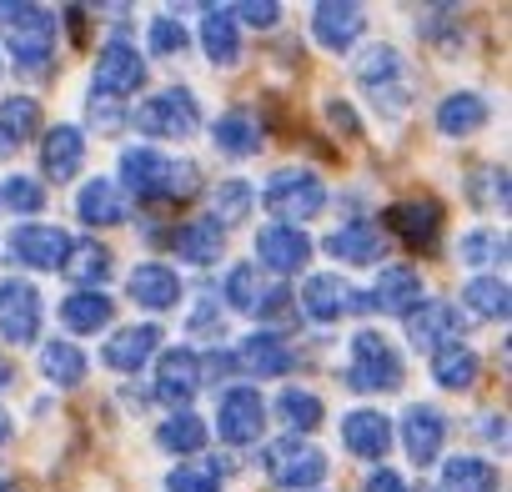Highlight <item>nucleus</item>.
<instances>
[{
  "instance_id": "1",
  "label": "nucleus",
  "mask_w": 512,
  "mask_h": 492,
  "mask_svg": "<svg viewBox=\"0 0 512 492\" xmlns=\"http://www.w3.org/2000/svg\"><path fill=\"white\" fill-rule=\"evenodd\" d=\"M121 186L136 201H161V196L176 201V196H191L186 186H196V166L191 161L176 166L156 146H131V151H121Z\"/></svg>"
},
{
  "instance_id": "2",
  "label": "nucleus",
  "mask_w": 512,
  "mask_h": 492,
  "mask_svg": "<svg viewBox=\"0 0 512 492\" xmlns=\"http://www.w3.org/2000/svg\"><path fill=\"white\" fill-rule=\"evenodd\" d=\"M352 76H357V86L377 101V111H387V116H402V111H407L412 81H407V61H402L397 46H387V41L367 46V51L357 56Z\"/></svg>"
},
{
  "instance_id": "3",
  "label": "nucleus",
  "mask_w": 512,
  "mask_h": 492,
  "mask_svg": "<svg viewBox=\"0 0 512 492\" xmlns=\"http://www.w3.org/2000/svg\"><path fill=\"white\" fill-rule=\"evenodd\" d=\"M262 201H267V211L282 216V226H302L327 206V186L307 166H277L262 186Z\"/></svg>"
},
{
  "instance_id": "4",
  "label": "nucleus",
  "mask_w": 512,
  "mask_h": 492,
  "mask_svg": "<svg viewBox=\"0 0 512 492\" xmlns=\"http://www.w3.org/2000/svg\"><path fill=\"white\" fill-rule=\"evenodd\" d=\"M6 51H11L16 71L41 76L56 56V16L46 6H16L6 21Z\"/></svg>"
},
{
  "instance_id": "5",
  "label": "nucleus",
  "mask_w": 512,
  "mask_h": 492,
  "mask_svg": "<svg viewBox=\"0 0 512 492\" xmlns=\"http://www.w3.org/2000/svg\"><path fill=\"white\" fill-rule=\"evenodd\" d=\"M126 121H136V131L156 136V141H186L196 126H201V106L186 86H166L156 96H146Z\"/></svg>"
},
{
  "instance_id": "6",
  "label": "nucleus",
  "mask_w": 512,
  "mask_h": 492,
  "mask_svg": "<svg viewBox=\"0 0 512 492\" xmlns=\"http://www.w3.org/2000/svg\"><path fill=\"white\" fill-rule=\"evenodd\" d=\"M262 467H267V477L277 487L307 492V487H317L327 477V452L312 437H277V442L262 447Z\"/></svg>"
},
{
  "instance_id": "7",
  "label": "nucleus",
  "mask_w": 512,
  "mask_h": 492,
  "mask_svg": "<svg viewBox=\"0 0 512 492\" xmlns=\"http://www.w3.org/2000/svg\"><path fill=\"white\" fill-rule=\"evenodd\" d=\"M347 382L357 392H397L402 387V357L397 347L382 337V332H357L352 337V367H347Z\"/></svg>"
},
{
  "instance_id": "8",
  "label": "nucleus",
  "mask_w": 512,
  "mask_h": 492,
  "mask_svg": "<svg viewBox=\"0 0 512 492\" xmlns=\"http://www.w3.org/2000/svg\"><path fill=\"white\" fill-rule=\"evenodd\" d=\"M41 317H46V307L31 282H21V277L0 282V337L11 347H31L41 337Z\"/></svg>"
},
{
  "instance_id": "9",
  "label": "nucleus",
  "mask_w": 512,
  "mask_h": 492,
  "mask_svg": "<svg viewBox=\"0 0 512 492\" xmlns=\"http://www.w3.org/2000/svg\"><path fill=\"white\" fill-rule=\"evenodd\" d=\"M141 81H146V61H141V51L126 46V41H111V46L96 56V66H91V96H101V101H121V96H131Z\"/></svg>"
},
{
  "instance_id": "10",
  "label": "nucleus",
  "mask_w": 512,
  "mask_h": 492,
  "mask_svg": "<svg viewBox=\"0 0 512 492\" xmlns=\"http://www.w3.org/2000/svg\"><path fill=\"white\" fill-rule=\"evenodd\" d=\"M262 427H267V402H262V392H256V387H226V397H221V407H216V432H221V442L246 447V442L262 437Z\"/></svg>"
},
{
  "instance_id": "11",
  "label": "nucleus",
  "mask_w": 512,
  "mask_h": 492,
  "mask_svg": "<svg viewBox=\"0 0 512 492\" xmlns=\"http://www.w3.org/2000/svg\"><path fill=\"white\" fill-rule=\"evenodd\" d=\"M66 252H71V236L61 226L31 221V226H16L11 231V262H21L31 272H61Z\"/></svg>"
},
{
  "instance_id": "12",
  "label": "nucleus",
  "mask_w": 512,
  "mask_h": 492,
  "mask_svg": "<svg viewBox=\"0 0 512 492\" xmlns=\"http://www.w3.org/2000/svg\"><path fill=\"white\" fill-rule=\"evenodd\" d=\"M362 307H367V297L352 292V282L337 277V272H317V277L302 282V312L312 322H342V317H352Z\"/></svg>"
},
{
  "instance_id": "13",
  "label": "nucleus",
  "mask_w": 512,
  "mask_h": 492,
  "mask_svg": "<svg viewBox=\"0 0 512 492\" xmlns=\"http://www.w3.org/2000/svg\"><path fill=\"white\" fill-rule=\"evenodd\" d=\"M362 31H367V11L352 6V0H322V6L312 11V41L332 56L352 51L362 41Z\"/></svg>"
},
{
  "instance_id": "14",
  "label": "nucleus",
  "mask_w": 512,
  "mask_h": 492,
  "mask_svg": "<svg viewBox=\"0 0 512 492\" xmlns=\"http://www.w3.org/2000/svg\"><path fill=\"white\" fill-rule=\"evenodd\" d=\"M307 257H312V241H307V231H297V226H282V221H272V226H262L256 231V262H262L267 272H302L307 267Z\"/></svg>"
},
{
  "instance_id": "15",
  "label": "nucleus",
  "mask_w": 512,
  "mask_h": 492,
  "mask_svg": "<svg viewBox=\"0 0 512 492\" xmlns=\"http://www.w3.org/2000/svg\"><path fill=\"white\" fill-rule=\"evenodd\" d=\"M382 226L397 231V236L412 241V246H432L437 231H442V206H437L432 196H407V201H392V206L382 211Z\"/></svg>"
},
{
  "instance_id": "16",
  "label": "nucleus",
  "mask_w": 512,
  "mask_h": 492,
  "mask_svg": "<svg viewBox=\"0 0 512 492\" xmlns=\"http://www.w3.org/2000/svg\"><path fill=\"white\" fill-rule=\"evenodd\" d=\"M457 332H462V317H457L452 302H417V307L407 312V342H412L417 352H437V347H447V342H462Z\"/></svg>"
},
{
  "instance_id": "17",
  "label": "nucleus",
  "mask_w": 512,
  "mask_h": 492,
  "mask_svg": "<svg viewBox=\"0 0 512 492\" xmlns=\"http://www.w3.org/2000/svg\"><path fill=\"white\" fill-rule=\"evenodd\" d=\"M442 442H447V417L437 407L417 402V407L402 412V447H407V457L417 467H432L442 457Z\"/></svg>"
},
{
  "instance_id": "18",
  "label": "nucleus",
  "mask_w": 512,
  "mask_h": 492,
  "mask_svg": "<svg viewBox=\"0 0 512 492\" xmlns=\"http://www.w3.org/2000/svg\"><path fill=\"white\" fill-rule=\"evenodd\" d=\"M156 347H161V327H156V322H136V327H121V332L106 337L101 362H106L111 372H141V367L156 357Z\"/></svg>"
},
{
  "instance_id": "19",
  "label": "nucleus",
  "mask_w": 512,
  "mask_h": 492,
  "mask_svg": "<svg viewBox=\"0 0 512 492\" xmlns=\"http://www.w3.org/2000/svg\"><path fill=\"white\" fill-rule=\"evenodd\" d=\"M196 392H201V357H196L191 347H171V352H161V367H156V397L171 402V407H181V402H191Z\"/></svg>"
},
{
  "instance_id": "20",
  "label": "nucleus",
  "mask_w": 512,
  "mask_h": 492,
  "mask_svg": "<svg viewBox=\"0 0 512 492\" xmlns=\"http://www.w3.org/2000/svg\"><path fill=\"white\" fill-rule=\"evenodd\" d=\"M342 442H347L352 457L377 462V457H387V447H392V422H387L377 407H357V412L342 417Z\"/></svg>"
},
{
  "instance_id": "21",
  "label": "nucleus",
  "mask_w": 512,
  "mask_h": 492,
  "mask_svg": "<svg viewBox=\"0 0 512 492\" xmlns=\"http://www.w3.org/2000/svg\"><path fill=\"white\" fill-rule=\"evenodd\" d=\"M322 246H327V257H337V262H347V267H377L382 252H387V236H382L377 226L347 221V226H337Z\"/></svg>"
},
{
  "instance_id": "22",
  "label": "nucleus",
  "mask_w": 512,
  "mask_h": 492,
  "mask_svg": "<svg viewBox=\"0 0 512 492\" xmlns=\"http://www.w3.org/2000/svg\"><path fill=\"white\" fill-rule=\"evenodd\" d=\"M201 51H206V61L211 66H236L241 61V26H236V16H231V6H206L201 11Z\"/></svg>"
},
{
  "instance_id": "23",
  "label": "nucleus",
  "mask_w": 512,
  "mask_h": 492,
  "mask_svg": "<svg viewBox=\"0 0 512 492\" xmlns=\"http://www.w3.org/2000/svg\"><path fill=\"white\" fill-rule=\"evenodd\" d=\"M76 216L86 221V226H121L126 216H131V201H126V191L116 186V181H106V176H96V181H86L81 191H76Z\"/></svg>"
},
{
  "instance_id": "24",
  "label": "nucleus",
  "mask_w": 512,
  "mask_h": 492,
  "mask_svg": "<svg viewBox=\"0 0 512 492\" xmlns=\"http://www.w3.org/2000/svg\"><path fill=\"white\" fill-rule=\"evenodd\" d=\"M231 367H241V372H251V377H282V372L292 367V347H287L277 332H251L246 342H236Z\"/></svg>"
},
{
  "instance_id": "25",
  "label": "nucleus",
  "mask_w": 512,
  "mask_h": 492,
  "mask_svg": "<svg viewBox=\"0 0 512 492\" xmlns=\"http://www.w3.org/2000/svg\"><path fill=\"white\" fill-rule=\"evenodd\" d=\"M126 292H131L136 307H146V312H166V307L181 302V277H176L171 267H161V262H141V267L126 277Z\"/></svg>"
},
{
  "instance_id": "26",
  "label": "nucleus",
  "mask_w": 512,
  "mask_h": 492,
  "mask_svg": "<svg viewBox=\"0 0 512 492\" xmlns=\"http://www.w3.org/2000/svg\"><path fill=\"white\" fill-rule=\"evenodd\" d=\"M417 302H422V277L412 267H382L372 282V297H367V307H377L387 317H407Z\"/></svg>"
},
{
  "instance_id": "27",
  "label": "nucleus",
  "mask_w": 512,
  "mask_h": 492,
  "mask_svg": "<svg viewBox=\"0 0 512 492\" xmlns=\"http://www.w3.org/2000/svg\"><path fill=\"white\" fill-rule=\"evenodd\" d=\"M81 161H86V136L76 126H51L41 136V166L51 181H71L81 171Z\"/></svg>"
},
{
  "instance_id": "28",
  "label": "nucleus",
  "mask_w": 512,
  "mask_h": 492,
  "mask_svg": "<svg viewBox=\"0 0 512 492\" xmlns=\"http://www.w3.org/2000/svg\"><path fill=\"white\" fill-rule=\"evenodd\" d=\"M211 146H216L221 156H256V151H262V121H256L246 106H236V111L216 116Z\"/></svg>"
},
{
  "instance_id": "29",
  "label": "nucleus",
  "mask_w": 512,
  "mask_h": 492,
  "mask_svg": "<svg viewBox=\"0 0 512 492\" xmlns=\"http://www.w3.org/2000/svg\"><path fill=\"white\" fill-rule=\"evenodd\" d=\"M457 262L472 267V272H482V277H502V267H507V236L492 231V226L467 231V236L457 241Z\"/></svg>"
},
{
  "instance_id": "30",
  "label": "nucleus",
  "mask_w": 512,
  "mask_h": 492,
  "mask_svg": "<svg viewBox=\"0 0 512 492\" xmlns=\"http://www.w3.org/2000/svg\"><path fill=\"white\" fill-rule=\"evenodd\" d=\"M487 116H492V111H487V101H482L477 91H452V96H442V106H437V131L452 136V141H462V136L482 131Z\"/></svg>"
},
{
  "instance_id": "31",
  "label": "nucleus",
  "mask_w": 512,
  "mask_h": 492,
  "mask_svg": "<svg viewBox=\"0 0 512 492\" xmlns=\"http://www.w3.org/2000/svg\"><path fill=\"white\" fill-rule=\"evenodd\" d=\"M171 246H176V257L191 262V267H216V257L226 252V231H216L211 221H186V226H176Z\"/></svg>"
},
{
  "instance_id": "32",
  "label": "nucleus",
  "mask_w": 512,
  "mask_h": 492,
  "mask_svg": "<svg viewBox=\"0 0 512 492\" xmlns=\"http://www.w3.org/2000/svg\"><path fill=\"white\" fill-rule=\"evenodd\" d=\"M111 246H101L96 236L91 241H71V252H66V262H61V277H71V282H86V292H96L106 277H111Z\"/></svg>"
},
{
  "instance_id": "33",
  "label": "nucleus",
  "mask_w": 512,
  "mask_h": 492,
  "mask_svg": "<svg viewBox=\"0 0 512 492\" xmlns=\"http://www.w3.org/2000/svg\"><path fill=\"white\" fill-rule=\"evenodd\" d=\"M111 317H116V307H111L106 292H71L61 302V322L81 337H96L101 327H111Z\"/></svg>"
},
{
  "instance_id": "34",
  "label": "nucleus",
  "mask_w": 512,
  "mask_h": 492,
  "mask_svg": "<svg viewBox=\"0 0 512 492\" xmlns=\"http://www.w3.org/2000/svg\"><path fill=\"white\" fill-rule=\"evenodd\" d=\"M41 131V106L36 96H6L0 101V156H6L11 146L31 141Z\"/></svg>"
},
{
  "instance_id": "35",
  "label": "nucleus",
  "mask_w": 512,
  "mask_h": 492,
  "mask_svg": "<svg viewBox=\"0 0 512 492\" xmlns=\"http://www.w3.org/2000/svg\"><path fill=\"white\" fill-rule=\"evenodd\" d=\"M432 377H437V387H447V392H467V387L477 382V352H472L467 342L437 347V352H432Z\"/></svg>"
},
{
  "instance_id": "36",
  "label": "nucleus",
  "mask_w": 512,
  "mask_h": 492,
  "mask_svg": "<svg viewBox=\"0 0 512 492\" xmlns=\"http://www.w3.org/2000/svg\"><path fill=\"white\" fill-rule=\"evenodd\" d=\"M251 201H256V186L251 181H221V186H211V226L216 231H226V226H241L246 216H251Z\"/></svg>"
},
{
  "instance_id": "37",
  "label": "nucleus",
  "mask_w": 512,
  "mask_h": 492,
  "mask_svg": "<svg viewBox=\"0 0 512 492\" xmlns=\"http://www.w3.org/2000/svg\"><path fill=\"white\" fill-rule=\"evenodd\" d=\"M462 307H467L472 317H482V322H502V317L512 312V292H507L502 277H472V282L462 287Z\"/></svg>"
},
{
  "instance_id": "38",
  "label": "nucleus",
  "mask_w": 512,
  "mask_h": 492,
  "mask_svg": "<svg viewBox=\"0 0 512 492\" xmlns=\"http://www.w3.org/2000/svg\"><path fill=\"white\" fill-rule=\"evenodd\" d=\"M41 377L56 387H81L86 382V352L76 342H46L41 347Z\"/></svg>"
},
{
  "instance_id": "39",
  "label": "nucleus",
  "mask_w": 512,
  "mask_h": 492,
  "mask_svg": "<svg viewBox=\"0 0 512 492\" xmlns=\"http://www.w3.org/2000/svg\"><path fill=\"white\" fill-rule=\"evenodd\" d=\"M277 417L287 422V432L292 437H307V432H317L322 427V397L317 392H307V387H287L282 397H277Z\"/></svg>"
},
{
  "instance_id": "40",
  "label": "nucleus",
  "mask_w": 512,
  "mask_h": 492,
  "mask_svg": "<svg viewBox=\"0 0 512 492\" xmlns=\"http://www.w3.org/2000/svg\"><path fill=\"white\" fill-rule=\"evenodd\" d=\"M442 492H497V467L482 457H447Z\"/></svg>"
},
{
  "instance_id": "41",
  "label": "nucleus",
  "mask_w": 512,
  "mask_h": 492,
  "mask_svg": "<svg viewBox=\"0 0 512 492\" xmlns=\"http://www.w3.org/2000/svg\"><path fill=\"white\" fill-rule=\"evenodd\" d=\"M156 442H161L166 452H176V457L201 452V447H206V422L191 417V412H171V417L156 427Z\"/></svg>"
},
{
  "instance_id": "42",
  "label": "nucleus",
  "mask_w": 512,
  "mask_h": 492,
  "mask_svg": "<svg viewBox=\"0 0 512 492\" xmlns=\"http://www.w3.org/2000/svg\"><path fill=\"white\" fill-rule=\"evenodd\" d=\"M467 191H472V206H507V166L487 161L467 176Z\"/></svg>"
},
{
  "instance_id": "43",
  "label": "nucleus",
  "mask_w": 512,
  "mask_h": 492,
  "mask_svg": "<svg viewBox=\"0 0 512 492\" xmlns=\"http://www.w3.org/2000/svg\"><path fill=\"white\" fill-rule=\"evenodd\" d=\"M0 201H6L11 211H21V216H36L46 206V186L36 176H11L6 186H0Z\"/></svg>"
},
{
  "instance_id": "44",
  "label": "nucleus",
  "mask_w": 512,
  "mask_h": 492,
  "mask_svg": "<svg viewBox=\"0 0 512 492\" xmlns=\"http://www.w3.org/2000/svg\"><path fill=\"white\" fill-rule=\"evenodd\" d=\"M256 297H262V282H256V267H251V262H236V267L226 272V307H236V312H251V307H256Z\"/></svg>"
},
{
  "instance_id": "45",
  "label": "nucleus",
  "mask_w": 512,
  "mask_h": 492,
  "mask_svg": "<svg viewBox=\"0 0 512 492\" xmlns=\"http://www.w3.org/2000/svg\"><path fill=\"white\" fill-rule=\"evenodd\" d=\"M186 46H191V31H186L176 16H156V21H151V51H156V56H181Z\"/></svg>"
},
{
  "instance_id": "46",
  "label": "nucleus",
  "mask_w": 512,
  "mask_h": 492,
  "mask_svg": "<svg viewBox=\"0 0 512 492\" xmlns=\"http://www.w3.org/2000/svg\"><path fill=\"white\" fill-rule=\"evenodd\" d=\"M447 26H462L452 6H432V11H422V36H427V41H437L442 51H457V36H452Z\"/></svg>"
},
{
  "instance_id": "47",
  "label": "nucleus",
  "mask_w": 512,
  "mask_h": 492,
  "mask_svg": "<svg viewBox=\"0 0 512 492\" xmlns=\"http://www.w3.org/2000/svg\"><path fill=\"white\" fill-rule=\"evenodd\" d=\"M166 492H221V477L211 467H176L166 472Z\"/></svg>"
},
{
  "instance_id": "48",
  "label": "nucleus",
  "mask_w": 512,
  "mask_h": 492,
  "mask_svg": "<svg viewBox=\"0 0 512 492\" xmlns=\"http://www.w3.org/2000/svg\"><path fill=\"white\" fill-rule=\"evenodd\" d=\"M231 16H236V26H262V31H272V26L282 21V6H277V0H246V6H231Z\"/></svg>"
},
{
  "instance_id": "49",
  "label": "nucleus",
  "mask_w": 512,
  "mask_h": 492,
  "mask_svg": "<svg viewBox=\"0 0 512 492\" xmlns=\"http://www.w3.org/2000/svg\"><path fill=\"white\" fill-rule=\"evenodd\" d=\"M91 126H96V131H121V126H126V106L91 96Z\"/></svg>"
},
{
  "instance_id": "50",
  "label": "nucleus",
  "mask_w": 512,
  "mask_h": 492,
  "mask_svg": "<svg viewBox=\"0 0 512 492\" xmlns=\"http://www.w3.org/2000/svg\"><path fill=\"white\" fill-rule=\"evenodd\" d=\"M287 307H292L287 287H272V292H262V297H256L251 317H262V322H277V317H287Z\"/></svg>"
},
{
  "instance_id": "51",
  "label": "nucleus",
  "mask_w": 512,
  "mask_h": 492,
  "mask_svg": "<svg viewBox=\"0 0 512 492\" xmlns=\"http://www.w3.org/2000/svg\"><path fill=\"white\" fill-rule=\"evenodd\" d=\"M477 427H482V432H477V437H482V442H487V447H497V452H502V447H507V417H502V412H497V417H492V412H487V417H482V422H477Z\"/></svg>"
},
{
  "instance_id": "52",
  "label": "nucleus",
  "mask_w": 512,
  "mask_h": 492,
  "mask_svg": "<svg viewBox=\"0 0 512 492\" xmlns=\"http://www.w3.org/2000/svg\"><path fill=\"white\" fill-rule=\"evenodd\" d=\"M362 492H407V482H402L392 467H377V472L362 482Z\"/></svg>"
},
{
  "instance_id": "53",
  "label": "nucleus",
  "mask_w": 512,
  "mask_h": 492,
  "mask_svg": "<svg viewBox=\"0 0 512 492\" xmlns=\"http://www.w3.org/2000/svg\"><path fill=\"white\" fill-rule=\"evenodd\" d=\"M327 121L337 126V131H347V136H357L362 126H357V116H352V106L347 101H327Z\"/></svg>"
},
{
  "instance_id": "54",
  "label": "nucleus",
  "mask_w": 512,
  "mask_h": 492,
  "mask_svg": "<svg viewBox=\"0 0 512 492\" xmlns=\"http://www.w3.org/2000/svg\"><path fill=\"white\" fill-rule=\"evenodd\" d=\"M216 317H221V312H216V302H211V297H201V302H196V312H191V327H196V332H211V327H216Z\"/></svg>"
},
{
  "instance_id": "55",
  "label": "nucleus",
  "mask_w": 512,
  "mask_h": 492,
  "mask_svg": "<svg viewBox=\"0 0 512 492\" xmlns=\"http://www.w3.org/2000/svg\"><path fill=\"white\" fill-rule=\"evenodd\" d=\"M121 402H126V407H136V412L146 407V397H141V387H121Z\"/></svg>"
},
{
  "instance_id": "56",
  "label": "nucleus",
  "mask_w": 512,
  "mask_h": 492,
  "mask_svg": "<svg viewBox=\"0 0 512 492\" xmlns=\"http://www.w3.org/2000/svg\"><path fill=\"white\" fill-rule=\"evenodd\" d=\"M11 377H16V367H11L6 357H0V392H6V387H11Z\"/></svg>"
},
{
  "instance_id": "57",
  "label": "nucleus",
  "mask_w": 512,
  "mask_h": 492,
  "mask_svg": "<svg viewBox=\"0 0 512 492\" xmlns=\"http://www.w3.org/2000/svg\"><path fill=\"white\" fill-rule=\"evenodd\" d=\"M11 427H16V422H11V412H6V407H0V442H6V437H11Z\"/></svg>"
},
{
  "instance_id": "58",
  "label": "nucleus",
  "mask_w": 512,
  "mask_h": 492,
  "mask_svg": "<svg viewBox=\"0 0 512 492\" xmlns=\"http://www.w3.org/2000/svg\"><path fill=\"white\" fill-rule=\"evenodd\" d=\"M11 11H16V6H0V26H6V21H11Z\"/></svg>"
},
{
  "instance_id": "59",
  "label": "nucleus",
  "mask_w": 512,
  "mask_h": 492,
  "mask_svg": "<svg viewBox=\"0 0 512 492\" xmlns=\"http://www.w3.org/2000/svg\"><path fill=\"white\" fill-rule=\"evenodd\" d=\"M0 492H21V487H16V482H0Z\"/></svg>"
},
{
  "instance_id": "60",
  "label": "nucleus",
  "mask_w": 512,
  "mask_h": 492,
  "mask_svg": "<svg viewBox=\"0 0 512 492\" xmlns=\"http://www.w3.org/2000/svg\"><path fill=\"white\" fill-rule=\"evenodd\" d=\"M417 492H432V487H417Z\"/></svg>"
}]
</instances>
